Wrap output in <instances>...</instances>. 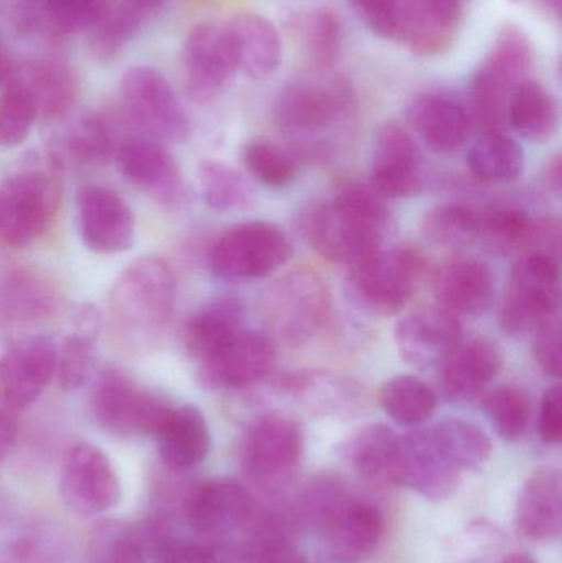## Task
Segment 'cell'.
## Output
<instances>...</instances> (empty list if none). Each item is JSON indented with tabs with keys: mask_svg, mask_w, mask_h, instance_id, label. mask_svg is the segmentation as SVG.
<instances>
[{
	"mask_svg": "<svg viewBox=\"0 0 562 563\" xmlns=\"http://www.w3.org/2000/svg\"><path fill=\"white\" fill-rule=\"evenodd\" d=\"M383 198L362 181L346 180L330 201H317L299 214L300 233L327 261L352 269L382 250L389 230Z\"/></svg>",
	"mask_w": 562,
	"mask_h": 563,
	"instance_id": "cell-1",
	"label": "cell"
},
{
	"mask_svg": "<svg viewBox=\"0 0 562 563\" xmlns=\"http://www.w3.org/2000/svg\"><path fill=\"white\" fill-rule=\"evenodd\" d=\"M177 301V277L162 257L145 256L125 267L108 295L112 343L128 354H148L164 340Z\"/></svg>",
	"mask_w": 562,
	"mask_h": 563,
	"instance_id": "cell-2",
	"label": "cell"
},
{
	"mask_svg": "<svg viewBox=\"0 0 562 563\" xmlns=\"http://www.w3.org/2000/svg\"><path fill=\"white\" fill-rule=\"evenodd\" d=\"M352 85L329 69L287 82L274 101L277 128L307 152H327L355 112Z\"/></svg>",
	"mask_w": 562,
	"mask_h": 563,
	"instance_id": "cell-3",
	"label": "cell"
},
{
	"mask_svg": "<svg viewBox=\"0 0 562 563\" xmlns=\"http://www.w3.org/2000/svg\"><path fill=\"white\" fill-rule=\"evenodd\" d=\"M531 66L533 48L527 33L517 25L504 26L471 86L472 112L482 131H504L511 99L530 79Z\"/></svg>",
	"mask_w": 562,
	"mask_h": 563,
	"instance_id": "cell-4",
	"label": "cell"
},
{
	"mask_svg": "<svg viewBox=\"0 0 562 563\" xmlns=\"http://www.w3.org/2000/svg\"><path fill=\"white\" fill-rule=\"evenodd\" d=\"M89 409L99 429L118 439L155 437L174 404L139 386L121 367H104L92 384Z\"/></svg>",
	"mask_w": 562,
	"mask_h": 563,
	"instance_id": "cell-5",
	"label": "cell"
},
{
	"mask_svg": "<svg viewBox=\"0 0 562 563\" xmlns=\"http://www.w3.org/2000/svg\"><path fill=\"white\" fill-rule=\"evenodd\" d=\"M55 172L23 170L0 181V244L25 250L42 240L58 213Z\"/></svg>",
	"mask_w": 562,
	"mask_h": 563,
	"instance_id": "cell-6",
	"label": "cell"
},
{
	"mask_svg": "<svg viewBox=\"0 0 562 563\" xmlns=\"http://www.w3.org/2000/svg\"><path fill=\"white\" fill-rule=\"evenodd\" d=\"M560 264L551 254H525L511 271L502 301L500 323L514 336L533 334L560 317Z\"/></svg>",
	"mask_w": 562,
	"mask_h": 563,
	"instance_id": "cell-7",
	"label": "cell"
},
{
	"mask_svg": "<svg viewBox=\"0 0 562 563\" xmlns=\"http://www.w3.org/2000/svg\"><path fill=\"white\" fill-rule=\"evenodd\" d=\"M332 313L329 287L313 271L299 269L274 282L264 297L271 331L284 343L302 344L323 330Z\"/></svg>",
	"mask_w": 562,
	"mask_h": 563,
	"instance_id": "cell-8",
	"label": "cell"
},
{
	"mask_svg": "<svg viewBox=\"0 0 562 563\" xmlns=\"http://www.w3.org/2000/svg\"><path fill=\"white\" fill-rule=\"evenodd\" d=\"M425 267L412 247H382L350 269L353 300L370 313H398L415 295Z\"/></svg>",
	"mask_w": 562,
	"mask_h": 563,
	"instance_id": "cell-9",
	"label": "cell"
},
{
	"mask_svg": "<svg viewBox=\"0 0 562 563\" xmlns=\"http://www.w3.org/2000/svg\"><path fill=\"white\" fill-rule=\"evenodd\" d=\"M293 247L279 227L250 221L230 228L214 244L210 256L217 279L247 282L264 279L289 261Z\"/></svg>",
	"mask_w": 562,
	"mask_h": 563,
	"instance_id": "cell-10",
	"label": "cell"
},
{
	"mask_svg": "<svg viewBox=\"0 0 562 563\" xmlns=\"http://www.w3.org/2000/svg\"><path fill=\"white\" fill-rule=\"evenodd\" d=\"M121 98L129 121L144 137L161 144H180L190 135V122L180 99L161 71L132 66L122 76Z\"/></svg>",
	"mask_w": 562,
	"mask_h": 563,
	"instance_id": "cell-11",
	"label": "cell"
},
{
	"mask_svg": "<svg viewBox=\"0 0 562 563\" xmlns=\"http://www.w3.org/2000/svg\"><path fill=\"white\" fill-rule=\"evenodd\" d=\"M63 501L85 518L104 515L121 503L118 472L99 446L78 442L66 453L59 479Z\"/></svg>",
	"mask_w": 562,
	"mask_h": 563,
	"instance_id": "cell-12",
	"label": "cell"
},
{
	"mask_svg": "<svg viewBox=\"0 0 562 563\" xmlns=\"http://www.w3.org/2000/svg\"><path fill=\"white\" fill-rule=\"evenodd\" d=\"M304 449L302 429L296 420L277 413L261 417L244 440V470L257 485H283L299 468Z\"/></svg>",
	"mask_w": 562,
	"mask_h": 563,
	"instance_id": "cell-13",
	"label": "cell"
},
{
	"mask_svg": "<svg viewBox=\"0 0 562 563\" xmlns=\"http://www.w3.org/2000/svg\"><path fill=\"white\" fill-rule=\"evenodd\" d=\"M185 91L198 104L213 101L238 71L230 30L220 23L191 29L181 52Z\"/></svg>",
	"mask_w": 562,
	"mask_h": 563,
	"instance_id": "cell-14",
	"label": "cell"
},
{
	"mask_svg": "<svg viewBox=\"0 0 562 563\" xmlns=\"http://www.w3.org/2000/svg\"><path fill=\"white\" fill-rule=\"evenodd\" d=\"M276 350L266 334L241 330L223 346L198 361V383L205 389H244L261 383L273 369Z\"/></svg>",
	"mask_w": 562,
	"mask_h": 563,
	"instance_id": "cell-15",
	"label": "cell"
},
{
	"mask_svg": "<svg viewBox=\"0 0 562 563\" xmlns=\"http://www.w3.org/2000/svg\"><path fill=\"white\" fill-rule=\"evenodd\" d=\"M78 230L92 253H125L134 246L135 218L121 195L101 185H88L76 197Z\"/></svg>",
	"mask_w": 562,
	"mask_h": 563,
	"instance_id": "cell-16",
	"label": "cell"
},
{
	"mask_svg": "<svg viewBox=\"0 0 562 563\" xmlns=\"http://www.w3.org/2000/svg\"><path fill=\"white\" fill-rule=\"evenodd\" d=\"M56 371V344L45 334L15 341L0 360V400L13 412L38 400Z\"/></svg>",
	"mask_w": 562,
	"mask_h": 563,
	"instance_id": "cell-17",
	"label": "cell"
},
{
	"mask_svg": "<svg viewBox=\"0 0 562 563\" xmlns=\"http://www.w3.org/2000/svg\"><path fill=\"white\" fill-rule=\"evenodd\" d=\"M115 164L125 181L165 207L180 205L185 197L178 162L161 142L148 137L124 139L115 151Z\"/></svg>",
	"mask_w": 562,
	"mask_h": 563,
	"instance_id": "cell-18",
	"label": "cell"
},
{
	"mask_svg": "<svg viewBox=\"0 0 562 563\" xmlns=\"http://www.w3.org/2000/svg\"><path fill=\"white\" fill-rule=\"evenodd\" d=\"M399 356L416 369H432L462 343L458 318L444 308H421L398 321L395 330Z\"/></svg>",
	"mask_w": 562,
	"mask_h": 563,
	"instance_id": "cell-19",
	"label": "cell"
},
{
	"mask_svg": "<svg viewBox=\"0 0 562 563\" xmlns=\"http://www.w3.org/2000/svg\"><path fill=\"white\" fill-rule=\"evenodd\" d=\"M425 185L418 144L405 128L388 124L376 135L372 157V188L382 198H408Z\"/></svg>",
	"mask_w": 562,
	"mask_h": 563,
	"instance_id": "cell-20",
	"label": "cell"
},
{
	"mask_svg": "<svg viewBox=\"0 0 562 563\" xmlns=\"http://www.w3.org/2000/svg\"><path fill=\"white\" fill-rule=\"evenodd\" d=\"M184 511L188 526L197 534L224 538L246 525L253 512V499L236 479H208L191 489Z\"/></svg>",
	"mask_w": 562,
	"mask_h": 563,
	"instance_id": "cell-21",
	"label": "cell"
},
{
	"mask_svg": "<svg viewBox=\"0 0 562 563\" xmlns=\"http://www.w3.org/2000/svg\"><path fill=\"white\" fill-rule=\"evenodd\" d=\"M403 437L399 486L432 503L452 498L461 485V470L444 455L431 429H416Z\"/></svg>",
	"mask_w": 562,
	"mask_h": 563,
	"instance_id": "cell-22",
	"label": "cell"
},
{
	"mask_svg": "<svg viewBox=\"0 0 562 563\" xmlns=\"http://www.w3.org/2000/svg\"><path fill=\"white\" fill-rule=\"evenodd\" d=\"M481 241L502 256L530 251L557 257L551 244H560V227L557 221L537 220L524 208L494 207L481 213Z\"/></svg>",
	"mask_w": 562,
	"mask_h": 563,
	"instance_id": "cell-23",
	"label": "cell"
},
{
	"mask_svg": "<svg viewBox=\"0 0 562 563\" xmlns=\"http://www.w3.org/2000/svg\"><path fill=\"white\" fill-rule=\"evenodd\" d=\"M62 297L55 282L29 266L0 273V321L9 327H32L55 317Z\"/></svg>",
	"mask_w": 562,
	"mask_h": 563,
	"instance_id": "cell-24",
	"label": "cell"
},
{
	"mask_svg": "<svg viewBox=\"0 0 562 563\" xmlns=\"http://www.w3.org/2000/svg\"><path fill=\"white\" fill-rule=\"evenodd\" d=\"M464 0H403L398 38L418 55L448 52L461 25Z\"/></svg>",
	"mask_w": 562,
	"mask_h": 563,
	"instance_id": "cell-25",
	"label": "cell"
},
{
	"mask_svg": "<svg viewBox=\"0 0 562 563\" xmlns=\"http://www.w3.org/2000/svg\"><path fill=\"white\" fill-rule=\"evenodd\" d=\"M504 357L497 344L485 338L459 344L441 364L439 387L452 404H469L484 396L488 384L498 376Z\"/></svg>",
	"mask_w": 562,
	"mask_h": 563,
	"instance_id": "cell-26",
	"label": "cell"
},
{
	"mask_svg": "<svg viewBox=\"0 0 562 563\" xmlns=\"http://www.w3.org/2000/svg\"><path fill=\"white\" fill-rule=\"evenodd\" d=\"M515 525L524 538L557 541L562 531V478L553 466H541L528 476L518 493Z\"/></svg>",
	"mask_w": 562,
	"mask_h": 563,
	"instance_id": "cell-27",
	"label": "cell"
},
{
	"mask_svg": "<svg viewBox=\"0 0 562 563\" xmlns=\"http://www.w3.org/2000/svg\"><path fill=\"white\" fill-rule=\"evenodd\" d=\"M409 124L436 154H454L471 135L472 119L462 106L438 95H418L409 101Z\"/></svg>",
	"mask_w": 562,
	"mask_h": 563,
	"instance_id": "cell-28",
	"label": "cell"
},
{
	"mask_svg": "<svg viewBox=\"0 0 562 563\" xmlns=\"http://www.w3.org/2000/svg\"><path fill=\"white\" fill-rule=\"evenodd\" d=\"M118 144L111 122L98 112H86L71 122L49 148L53 168L104 167L114 158Z\"/></svg>",
	"mask_w": 562,
	"mask_h": 563,
	"instance_id": "cell-29",
	"label": "cell"
},
{
	"mask_svg": "<svg viewBox=\"0 0 562 563\" xmlns=\"http://www.w3.org/2000/svg\"><path fill=\"white\" fill-rule=\"evenodd\" d=\"M162 463L172 472H187L210 453L211 435L203 412L190 404L174 406L155 433Z\"/></svg>",
	"mask_w": 562,
	"mask_h": 563,
	"instance_id": "cell-30",
	"label": "cell"
},
{
	"mask_svg": "<svg viewBox=\"0 0 562 563\" xmlns=\"http://www.w3.org/2000/svg\"><path fill=\"white\" fill-rule=\"evenodd\" d=\"M343 459L362 478L382 485L399 486L403 437L383 423L356 430L343 443Z\"/></svg>",
	"mask_w": 562,
	"mask_h": 563,
	"instance_id": "cell-31",
	"label": "cell"
},
{
	"mask_svg": "<svg viewBox=\"0 0 562 563\" xmlns=\"http://www.w3.org/2000/svg\"><path fill=\"white\" fill-rule=\"evenodd\" d=\"M19 79L35 102L38 119L45 122L63 121L75 108L79 95V79L75 69L59 58H40L19 71Z\"/></svg>",
	"mask_w": 562,
	"mask_h": 563,
	"instance_id": "cell-32",
	"label": "cell"
},
{
	"mask_svg": "<svg viewBox=\"0 0 562 563\" xmlns=\"http://www.w3.org/2000/svg\"><path fill=\"white\" fill-rule=\"evenodd\" d=\"M432 291L451 313L478 314L494 301V274L484 263L455 260L436 271Z\"/></svg>",
	"mask_w": 562,
	"mask_h": 563,
	"instance_id": "cell-33",
	"label": "cell"
},
{
	"mask_svg": "<svg viewBox=\"0 0 562 563\" xmlns=\"http://www.w3.org/2000/svg\"><path fill=\"white\" fill-rule=\"evenodd\" d=\"M385 534V518L375 506L350 498L327 526L323 536L330 558L355 563L366 558Z\"/></svg>",
	"mask_w": 562,
	"mask_h": 563,
	"instance_id": "cell-34",
	"label": "cell"
},
{
	"mask_svg": "<svg viewBox=\"0 0 562 563\" xmlns=\"http://www.w3.org/2000/svg\"><path fill=\"white\" fill-rule=\"evenodd\" d=\"M227 26L236 53L238 69L253 78H266L279 69L283 40L269 20L257 13L243 12Z\"/></svg>",
	"mask_w": 562,
	"mask_h": 563,
	"instance_id": "cell-35",
	"label": "cell"
},
{
	"mask_svg": "<svg viewBox=\"0 0 562 563\" xmlns=\"http://www.w3.org/2000/svg\"><path fill=\"white\" fill-rule=\"evenodd\" d=\"M244 307L238 298L221 297L195 311L181 328V346L201 361L243 330Z\"/></svg>",
	"mask_w": 562,
	"mask_h": 563,
	"instance_id": "cell-36",
	"label": "cell"
},
{
	"mask_svg": "<svg viewBox=\"0 0 562 563\" xmlns=\"http://www.w3.org/2000/svg\"><path fill=\"white\" fill-rule=\"evenodd\" d=\"M75 331L66 334L56 347V371L59 386L76 390L88 383L95 366L96 343L101 333L102 314L92 305H82L73 317Z\"/></svg>",
	"mask_w": 562,
	"mask_h": 563,
	"instance_id": "cell-37",
	"label": "cell"
},
{
	"mask_svg": "<svg viewBox=\"0 0 562 563\" xmlns=\"http://www.w3.org/2000/svg\"><path fill=\"white\" fill-rule=\"evenodd\" d=\"M290 35L312 71L335 65L342 52L343 26L330 9L296 13L289 20Z\"/></svg>",
	"mask_w": 562,
	"mask_h": 563,
	"instance_id": "cell-38",
	"label": "cell"
},
{
	"mask_svg": "<svg viewBox=\"0 0 562 563\" xmlns=\"http://www.w3.org/2000/svg\"><path fill=\"white\" fill-rule=\"evenodd\" d=\"M508 122L528 141L544 144L557 134L560 108L550 89L535 79H527L511 99Z\"/></svg>",
	"mask_w": 562,
	"mask_h": 563,
	"instance_id": "cell-39",
	"label": "cell"
},
{
	"mask_svg": "<svg viewBox=\"0 0 562 563\" xmlns=\"http://www.w3.org/2000/svg\"><path fill=\"white\" fill-rule=\"evenodd\" d=\"M439 449L461 472H482L491 462L494 443L491 437L462 419H448L431 429Z\"/></svg>",
	"mask_w": 562,
	"mask_h": 563,
	"instance_id": "cell-40",
	"label": "cell"
},
{
	"mask_svg": "<svg viewBox=\"0 0 562 563\" xmlns=\"http://www.w3.org/2000/svg\"><path fill=\"white\" fill-rule=\"evenodd\" d=\"M467 162L475 177L494 184L517 180L525 170L524 148L504 132H484L469 151Z\"/></svg>",
	"mask_w": 562,
	"mask_h": 563,
	"instance_id": "cell-41",
	"label": "cell"
},
{
	"mask_svg": "<svg viewBox=\"0 0 562 563\" xmlns=\"http://www.w3.org/2000/svg\"><path fill=\"white\" fill-rule=\"evenodd\" d=\"M145 20L124 0H109L98 22L89 29V49L101 62H112L137 36Z\"/></svg>",
	"mask_w": 562,
	"mask_h": 563,
	"instance_id": "cell-42",
	"label": "cell"
},
{
	"mask_svg": "<svg viewBox=\"0 0 562 563\" xmlns=\"http://www.w3.org/2000/svg\"><path fill=\"white\" fill-rule=\"evenodd\" d=\"M383 410L399 426L418 427L431 419L438 399L434 390L415 376L386 380L379 390Z\"/></svg>",
	"mask_w": 562,
	"mask_h": 563,
	"instance_id": "cell-43",
	"label": "cell"
},
{
	"mask_svg": "<svg viewBox=\"0 0 562 563\" xmlns=\"http://www.w3.org/2000/svg\"><path fill=\"white\" fill-rule=\"evenodd\" d=\"M349 499L342 476L335 472L317 473L300 493L296 508L297 521L304 528L323 532Z\"/></svg>",
	"mask_w": 562,
	"mask_h": 563,
	"instance_id": "cell-44",
	"label": "cell"
},
{
	"mask_svg": "<svg viewBox=\"0 0 562 563\" xmlns=\"http://www.w3.org/2000/svg\"><path fill=\"white\" fill-rule=\"evenodd\" d=\"M425 234L444 250H467L481 241V213L464 205H439L426 214Z\"/></svg>",
	"mask_w": 562,
	"mask_h": 563,
	"instance_id": "cell-45",
	"label": "cell"
},
{
	"mask_svg": "<svg viewBox=\"0 0 562 563\" xmlns=\"http://www.w3.org/2000/svg\"><path fill=\"white\" fill-rule=\"evenodd\" d=\"M139 528L118 519H102L89 538V563H147Z\"/></svg>",
	"mask_w": 562,
	"mask_h": 563,
	"instance_id": "cell-46",
	"label": "cell"
},
{
	"mask_svg": "<svg viewBox=\"0 0 562 563\" xmlns=\"http://www.w3.org/2000/svg\"><path fill=\"white\" fill-rule=\"evenodd\" d=\"M484 410L505 442H520L530 429L531 400L520 387L502 386L485 394Z\"/></svg>",
	"mask_w": 562,
	"mask_h": 563,
	"instance_id": "cell-47",
	"label": "cell"
},
{
	"mask_svg": "<svg viewBox=\"0 0 562 563\" xmlns=\"http://www.w3.org/2000/svg\"><path fill=\"white\" fill-rule=\"evenodd\" d=\"M198 181L205 203L213 210H238L251 201L246 180L224 162H203L198 168Z\"/></svg>",
	"mask_w": 562,
	"mask_h": 563,
	"instance_id": "cell-48",
	"label": "cell"
},
{
	"mask_svg": "<svg viewBox=\"0 0 562 563\" xmlns=\"http://www.w3.org/2000/svg\"><path fill=\"white\" fill-rule=\"evenodd\" d=\"M38 114L35 102L19 79L3 88L0 95V147L13 148L26 141Z\"/></svg>",
	"mask_w": 562,
	"mask_h": 563,
	"instance_id": "cell-49",
	"label": "cell"
},
{
	"mask_svg": "<svg viewBox=\"0 0 562 563\" xmlns=\"http://www.w3.org/2000/svg\"><path fill=\"white\" fill-rule=\"evenodd\" d=\"M247 172L267 188H284L297 177V164L293 155L271 142L257 141L243 152Z\"/></svg>",
	"mask_w": 562,
	"mask_h": 563,
	"instance_id": "cell-50",
	"label": "cell"
},
{
	"mask_svg": "<svg viewBox=\"0 0 562 563\" xmlns=\"http://www.w3.org/2000/svg\"><path fill=\"white\" fill-rule=\"evenodd\" d=\"M109 0H43L49 29L58 33L89 32Z\"/></svg>",
	"mask_w": 562,
	"mask_h": 563,
	"instance_id": "cell-51",
	"label": "cell"
},
{
	"mask_svg": "<svg viewBox=\"0 0 562 563\" xmlns=\"http://www.w3.org/2000/svg\"><path fill=\"white\" fill-rule=\"evenodd\" d=\"M356 15L383 38H398L403 0H349Z\"/></svg>",
	"mask_w": 562,
	"mask_h": 563,
	"instance_id": "cell-52",
	"label": "cell"
},
{
	"mask_svg": "<svg viewBox=\"0 0 562 563\" xmlns=\"http://www.w3.org/2000/svg\"><path fill=\"white\" fill-rule=\"evenodd\" d=\"M152 559L154 563H227L211 545L177 538L165 541Z\"/></svg>",
	"mask_w": 562,
	"mask_h": 563,
	"instance_id": "cell-53",
	"label": "cell"
},
{
	"mask_svg": "<svg viewBox=\"0 0 562 563\" xmlns=\"http://www.w3.org/2000/svg\"><path fill=\"white\" fill-rule=\"evenodd\" d=\"M535 360L548 376L561 374V321L551 318L535 331Z\"/></svg>",
	"mask_w": 562,
	"mask_h": 563,
	"instance_id": "cell-54",
	"label": "cell"
},
{
	"mask_svg": "<svg viewBox=\"0 0 562 563\" xmlns=\"http://www.w3.org/2000/svg\"><path fill=\"white\" fill-rule=\"evenodd\" d=\"M250 563H309L306 555L280 536H267L256 542L251 551Z\"/></svg>",
	"mask_w": 562,
	"mask_h": 563,
	"instance_id": "cell-55",
	"label": "cell"
},
{
	"mask_svg": "<svg viewBox=\"0 0 562 563\" xmlns=\"http://www.w3.org/2000/svg\"><path fill=\"white\" fill-rule=\"evenodd\" d=\"M541 440L548 445H558L562 439L561 389L551 387L541 399L540 422Z\"/></svg>",
	"mask_w": 562,
	"mask_h": 563,
	"instance_id": "cell-56",
	"label": "cell"
},
{
	"mask_svg": "<svg viewBox=\"0 0 562 563\" xmlns=\"http://www.w3.org/2000/svg\"><path fill=\"white\" fill-rule=\"evenodd\" d=\"M544 180H547L548 187L553 188V191L560 194L562 184V167L560 157H557L554 161L550 162V165H548L547 168V177H544Z\"/></svg>",
	"mask_w": 562,
	"mask_h": 563,
	"instance_id": "cell-57",
	"label": "cell"
},
{
	"mask_svg": "<svg viewBox=\"0 0 562 563\" xmlns=\"http://www.w3.org/2000/svg\"><path fill=\"white\" fill-rule=\"evenodd\" d=\"M124 2H128L132 9L137 10L141 15L148 19V15H152L155 10L161 9L167 0H124Z\"/></svg>",
	"mask_w": 562,
	"mask_h": 563,
	"instance_id": "cell-58",
	"label": "cell"
},
{
	"mask_svg": "<svg viewBox=\"0 0 562 563\" xmlns=\"http://www.w3.org/2000/svg\"><path fill=\"white\" fill-rule=\"evenodd\" d=\"M15 75V66L10 62L9 56L0 49V88H5Z\"/></svg>",
	"mask_w": 562,
	"mask_h": 563,
	"instance_id": "cell-59",
	"label": "cell"
},
{
	"mask_svg": "<svg viewBox=\"0 0 562 563\" xmlns=\"http://www.w3.org/2000/svg\"><path fill=\"white\" fill-rule=\"evenodd\" d=\"M502 563H538V562L535 561V559L531 558V555L524 554V552H518V554L508 555V558L505 559V561Z\"/></svg>",
	"mask_w": 562,
	"mask_h": 563,
	"instance_id": "cell-60",
	"label": "cell"
},
{
	"mask_svg": "<svg viewBox=\"0 0 562 563\" xmlns=\"http://www.w3.org/2000/svg\"><path fill=\"white\" fill-rule=\"evenodd\" d=\"M538 2L547 5L548 9L554 10V12L560 13L561 10V0H538Z\"/></svg>",
	"mask_w": 562,
	"mask_h": 563,
	"instance_id": "cell-61",
	"label": "cell"
}]
</instances>
